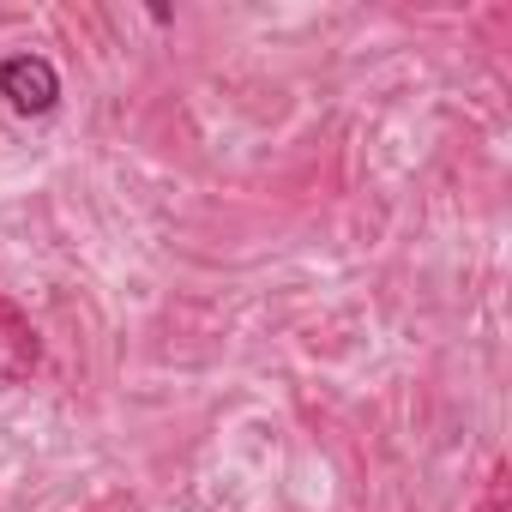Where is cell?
<instances>
[{
  "label": "cell",
  "mask_w": 512,
  "mask_h": 512,
  "mask_svg": "<svg viewBox=\"0 0 512 512\" xmlns=\"http://www.w3.org/2000/svg\"><path fill=\"white\" fill-rule=\"evenodd\" d=\"M0 97L19 115H49L55 97H61V79L43 55H13V61H0Z\"/></svg>",
  "instance_id": "1"
}]
</instances>
